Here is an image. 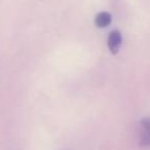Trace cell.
<instances>
[{
  "instance_id": "1",
  "label": "cell",
  "mask_w": 150,
  "mask_h": 150,
  "mask_svg": "<svg viewBox=\"0 0 150 150\" xmlns=\"http://www.w3.org/2000/svg\"><path fill=\"white\" fill-rule=\"evenodd\" d=\"M139 144L141 147H150V116L144 117L139 123Z\"/></svg>"
},
{
  "instance_id": "2",
  "label": "cell",
  "mask_w": 150,
  "mask_h": 150,
  "mask_svg": "<svg viewBox=\"0 0 150 150\" xmlns=\"http://www.w3.org/2000/svg\"><path fill=\"white\" fill-rule=\"evenodd\" d=\"M122 44V35L118 30H113L110 32L108 38H107V45L108 48L113 54H117L120 50V46Z\"/></svg>"
},
{
  "instance_id": "3",
  "label": "cell",
  "mask_w": 150,
  "mask_h": 150,
  "mask_svg": "<svg viewBox=\"0 0 150 150\" xmlns=\"http://www.w3.org/2000/svg\"><path fill=\"white\" fill-rule=\"evenodd\" d=\"M112 22V16L108 11H101L95 18V24L99 28H106Z\"/></svg>"
}]
</instances>
